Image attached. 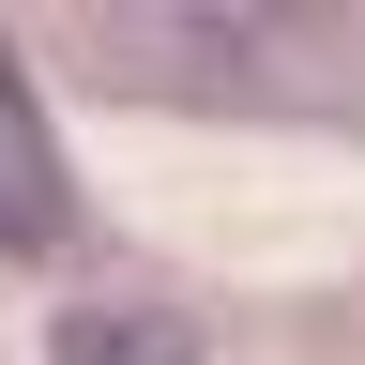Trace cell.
Listing matches in <instances>:
<instances>
[{
	"mask_svg": "<svg viewBox=\"0 0 365 365\" xmlns=\"http://www.w3.org/2000/svg\"><path fill=\"white\" fill-rule=\"evenodd\" d=\"M61 365H198V350H182V319L107 304V319H61Z\"/></svg>",
	"mask_w": 365,
	"mask_h": 365,
	"instance_id": "2",
	"label": "cell"
},
{
	"mask_svg": "<svg viewBox=\"0 0 365 365\" xmlns=\"http://www.w3.org/2000/svg\"><path fill=\"white\" fill-rule=\"evenodd\" d=\"M61 213H76V182H61V137H46V107H31V76L0 61V259L61 244Z\"/></svg>",
	"mask_w": 365,
	"mask_h": 365,
	"instance_id": "1",
	"label": "cell"
}]
</instances>
